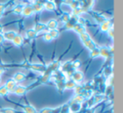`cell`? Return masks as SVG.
Instances as JSON below:
<instances>
[{"mask_svg":"<svg viewBox=\"0 0 123 113\" xmlns=\"http://www.w3.org/2000/svg\"><path fill=\"white\" fill-rule=\"evenodd\" d=\"M4 9H5V6H4V4H0V14H3Z\"/></svg>","mask_w":123,"mask_h":113,"instance_id":"cell-43","label":"cell"},{"mask_svg":"<svg viewBox=\"0 0 123 113\" xmlns=\"http://www.w3.org/2000/svg\"><path fill=\"white\" fill-rule=\"evenodd\" d=\"M23 9H24V6H23L22 4H18V5H16L15 7L14 8L13 12L15 14H22Z\"/></svg>","mask_w":123,"mask_h":113,"instance_id":"cell-22","label":"cell"},{"mask_svg":"<svg viewBox=\"0 0 123 113\" xmlns=\"http://www.w3.org/2000/svg\"><path fill=\"white\" fill-rule=\"evenodd\" d=\"M76 86V83L73 81H68L65 82V89H74Z\"/></svg>","mask_w":123,"mask_h":113,"instance_id":"cell-23","label":"cell"},{"mask_svg":"<svg viewBox=\"0 0 123 113\" xmlns=\"http://www.w3.org/2000/svg\"><path fill=\"white\" fill-rule=\"evenodd\" d=\"M111 28V21L108 20V19H106L105 22H103L102 24H100V29L103 32H107Z\"/></svg>","mask_w":123,"mask_h":113,"instance_id":"cell-12","label":"cell"},{"mask_svg":"<svg viewBox=\"0 0 123 113\" xmlns=\"http://www.w3.org/2000/svg\"><path fill=\"white\" fill-rule=\"evenodd\" d=\"M111 52H110L109 49L106 47H101L99 49V55L103 56L104 58H109L111 56Z\"/></svg>","mask_w":123,"mask_h":113,"instance_id":"cell-15","label":"cell"},{"mask_svg":"<svg viewBox=\"0 0 123 113\" xmlns=\"http://www.w3.org/2000/svg\"><path fill=\"white\" fill-rule=\"evenodd\" d=\"M2 15H3V14H0V19L2 18Z\"/></svg>","mask_w":123,"mask_h":113,"instance_id":"cell-47","label":"cell"},{"mask_svg":"<svg viewBox=\"0 0 123 113\" xmlns=\"http://www.w3.org/2000/svg\"><path fill=\"white\" fill-rule=\"evenodd\" d=\"M4 86L8 89L9 92H14V89H15V87H16V83L14 81V80H9V81L6 82Z\"/></svg>","mask_w":123,"mask_h":113,"instance_id":"cell-6","label":"cell"},{"mask_svg":"<svg viewBox=\"0 0 123 113\" xmlns=\"http://www.w3.org/2000/svg\"><path fill=\"white\" fill-rule=\"evenodd\" d=\"M56 87L59 91H64L65 90V82L64 81H57L56 83Z\"/></svg>","mask_w":123,"mask_h":113,"instance_id":"cell-27","label":"cell"},{"mask_svg":"<svg viewBox=\"0 0 123 113\" xmlns=\"http://www.w3.org/2000/svg\"><path fill=\"white\" fill-rule=\"evenodd\" d=\"M43 39H44V40L46 41V42H50V41L52 40V38L51 37V35L49 34V33H46V34H45L44 36H43Z\"/></svg>","mask_w":123,"mask_h":113,"instance_id":"cell-38","label":"cell"},{"mask_svg":"<svg viewBox=\"0 0 123 113\" xmlns=\"http://www.w3.org/2000/svg\"><path fill=\"white\" fill-rule=\"evenodd\" d=\"M52 112V108H44V109H42L41 111H40V113H51Z\"/></svg>","mask_w":123,"mask_h":113,"instance_id":"cell-41","label":"cell"},{"mask_svg":"<svg viewBox=\"0 0 123 113\" xmlns=\"http://www.w3.org/2000/svg\"><path fill=\"white\" fill-rule=\"evenodd\" d=\"M36 35H37V33H36L34 29H28V30L26 31V36H27L28 39H34L36 37Z\"/></svg>","mask_w":123,"mask_h":113,"instance_id":"cell-19","label":"cell"},{"mask_svg":"<svg viewBox=\"0 0 123 113\" xmlns=\"http://www.w3.org/2000/svg\"><path fill=\"white\" fill-rule=\"evenodd\" d=\"M31 67V69H32V70H36V71H38V72H45V71H46V68L45 67L44 65H41V64L32 65Z\"/></svg>","mask_w":123,"mask_h":113,"instance_id":"cell-16","label":"cell"},{"mask_svg":"<svg viewBox=\"0 0 123 113\" xmlns=\"http://www.w3.org/2000/svg\"><path fill=\"white\" fill-rule=\"evenodd\" d=\"M84 101V97L83 96H81V95H76V96H74V101H75V102L80 103L81 104Z\"/></svg>","mask_w":123,"mask_h":113,"instance_id":"cell-28","label":"cell"},{"mask_svg":"<svg viewBox=\"0 0 123 113\" xmlns=\"http://www.w3.org/2000/svg\"><path fill=\"white\" fill-rule=\"evenodd\" d=\"M107 32H108V36L110 38H111V39H114V29L111 27Z\"/></svg>","mask_w":123,"mask_h":113,"instance_id":"cell-40","label":"cell"},{"mask_svg":"<svg viewBox=\"0 0 123 113\" xmlns=\"http://www.w3.org/2000/svg\"><path fill=\"white\" fill-rule=\"evenodd\" d=\"M15 110L13 108H4V109L0 110V113H15Z\"/></svg>","mask_w":123,"mask_h":113,"instance_id":"cell-33","label":"cell"},{"mask_svg":"<svg viewBox=\"0 0 123 113\" xmlns=\"http://www.w3.org/2000/svg\"><path fill=\"white\" fill-rule=\"evenodd\" d=\"M0 82H1V76H0Z\"/></svg>","mask_w":123,"mask_h":113,"instance_id":"cell-48","label":"cell"},{"mask_svg":"<svg viewBox=\"0 0 123 113\" xmlns=\"http://www.w3.org/2000/svg\"><path fill=\"white\" fill-rule=\"evenodd\" d=\"M34 9H33L32 6L31 5H26L24 6V9H23L22 11V14L25 17H29V16H31L33 14H34Z\"/></svg>","mask_w":123,"mask_h":113,"instance_id":"cell-4","label":"cell"},{"mask_svg":"<svg viewBox=\"0 0 123 113\" xmlns=\"http://www.w3.org/2000/svg\"><path fill=\"white\" fill-rule=\"evenodd\" d=\"M94 19H95L96 21H97L98 23H99V24H102L103 22H105V21L106 20V18L105 17L104 15H101V14H94Z\"/></svg>","mask_w":123,"mask_h":113,"instance_id":"cell-20","label":"cell"},{"mask_svg":"<svg viewBox=\"0 0 123 113\" xmlns=\"http://www.w3.org/2000/svg\"><path fill=\"white\" fill-rule=\"evenodd\" d=\"M74 24H75V23L73 22V20L70 19V20L65 24V27H66V29H74Z\"/></svg>","mask_w":123,"mask_h":113,"instance_id":"cell-32","label":"cell"},{"mask_svg":"<svg viewBox=\"0 0 123 113\" xmlns=\"http://www.w3.org/2000/svg\"><path fill=\"white\" fill-rule=\"evenodd\" d=\"M83 44H84V45L88 49H89V50H92V49H95V48L97 47L96 44H95V43L91 39L90 37H89V39H86V40L83 41Z\"/></svg>","mask_w":123,"mask_h":113,"instance_id":"cell-3","label":"cell"},{"mask_svg":"<svg viewBox=\"0 0 123 113\" xmlns=\"http://www.w3.org/2000/svg\"><path fill=\"white\" fill-rule=\"evenodd\" d=\"M26 92V87L24 86H18L15 87L14 91V93L17 96H23Z\"/></svg>","mask_w":123,"mask_h":113,"instance_id":"cell-10","label":"cell"},{"mask_svg":"<svg viewBox=\"0 0 123 113\" xmlns=\"http://www.w3.org/2000/svg\"><path fill=\"white\" fill-rule=\"evenodd\" d=\"M79 38H80V39L82 40V42H83V41H84V40H86L87 39H89V34H88V33H86V32H84V33H82V34H79Z\"/></svg>","mask_w":123,"mask_h":113,"instance_id":"cell-34","label":"cell"},{"mask_svg":"<svg viewBox=\"0 0 123 113\" xmlns=\"http://www.w3.org/2000/svg\"><path fill=\"white\" fill-rule=\"evenodd\" d=\"M77 20H78L77 24H80V25H82V26H84V24H85V19H83V18H79Z\"/></svg>","mask_w":123,"mask_h":113,"instance_id":"cell-42","label":"cell"},{"mask_svg":"<svg viewBox=\"0 0 123 113\" xmlns=\"http://www.w3.org/2000/svg\"><path fill=\"white\" fill-rule=\"evenodd\" d=\"M80 61L79 60H75L74 61V62L72 63V65H73V68L74 69H77V68H79V66H80Z\"/></svg>","mask_w":123,"mask_h":113,"instance_id":"cell-39","label":"cell"},{"mask_svg":"<svg viewBox=\"0 0 123 113\" xmlns=\"http://www.w3.org/2000/svg\"><path fill=\"white\" fill-rule=\"evenodd\" d=\"M13 43L15 46H20L24 43V38L20 34H16L15 37L13 39Z\"/></svg>","mask_w":123,"mask_h":113,"instance_id":"cell-8","label":"cell"},{"mask_svg":"<svg viewBox=\"0 0 123 113\" xmlns=\"http://www.w3.org/2000/svg\"><path fill=\"white\" fill-rule=\"evenodd\" d=\"M90 56L92 58H96L98 56H99V49L96 47L95 49L90 50Z\"/></svg>","mask_w":123,"mask_h":113,"instance_id":"cell-24","label":"cell"},{"mask_svg":"<svg viewBox=\"0 0 123 113\" xmlns=\"http://www.w3.org/2000/svg\"><path fill=\"white\" fill-rule=\"evenodd\" d=\"M70 19H71V16L69 15L68 14H63L61 17L62 21L63 23H65V24L68 22V21L70 20Z\"/></svg>","mask_w":123,"mask_h":113,"instance_id":"cell-30","label":"cell"},{"mask_svg":"<svg viewBox=\"0 0 123 113\" xmlns=\"http://www.w3.org/2000/svg\"><path fill=\"white\" fill-rule=\"evenodd\" d=\"M49 34L51 35V37L53 39H56V38L59 36V32H58L56 29H53V30H50L49 31Z\"/></svg>","mask_w":123,"mask_h":113,"instance_id":"cell-26","label":"cell"},{"mask_svg":"<svg viewBox=\"0 0 123 113\" xmlns=\"http://www.w3.org/2000/svg\"><path fill=\"white\" fill-rule=\"evenodd\" d=\"M45 28H46V24H42V23H38V24H36V26H35L34 30L36 31V33H39L44 30Z\"/></svg>","mask_w":123,"mask_h":113,"instance_id":"cell-21","label":"cell"},{"mask_svg":"<svg viewBox=\"0 0 123 113\" xmlns=\"http://www.w3.org/2000/svg\"><path fill=\"white\" fill-rule=\"evenodd\" d=\"M82 13H84V11H83V9H82V8L81 7H79V8H77V9H74L73 10V15L75 17V16H78V15H80Z\"/></svg>","mask_w":123,"mask_h":113,"instance_id":"cell-29","label":"cell"},{"mask_svg":"<svg viewBox=\"0 0 123 113\" xmlns=\"http://www.w3.org/2000/svg\"><path fill=\"white\" fill-rule=\"evenodd\" d=\"M74 29V30L75 31L76 33H78L79 34H82V33L85 32V29H84V26L80 25V24H74V29Z\"/></svg>","mask_w":123,"mask_h":113,"instance_id":"cell-18","label":"cell"},{"mask_svg":"<svg viewBox=\"0 0 123 113\" xmlns=\"http://www.w3.org/2000/svg\"><path fill=\"white\" fill-rule=\"evenodd\" d=\"M32 8H33V9H34V12H36V13L41 12V11L43 10V9H44V8H43V3L37 1V2L34 3Z\"/></svg>","mask_w":123,"mask_h":113,"instance_id":"cell-13","label":"cell"},{"mask_svg":"<svg viewBox=\"0 0 123 113\" xmlns=\"http://www.w3.org/2000/svg\"><path fill=\"white\" fill-rule=\"evenodd\" d=\"M23 111L25 113H36V108L31 105H26L23 107Z\"/></svg>","mask_w":123,"mask_h":113,"instance_id":"cell-17","label":"cell"},{"mask_svg":"<svg viewBox=\"0 0 123 113\" xmlns=\"http://www.w3.org/2000/svg\"><path fill=\"white\" fill-rule=\"evenodd\" d=\"M9 94V91L8 89L5 87V86H2V87H0V96H5Z\"/></svg>","mask_w":123,"mask_h":113,"instance_id":"cell-31","label":"cell"},{"mask_svg":"<svg viewBox=\"0 0 123 113\" xmlns=\"http://www.w3.org/2000/svg\"><path fill=\"white\" fill-rule=\"evenodd\" d=\"M72 81H74L75 83L80 82L84 79V75H83V73L81 71H74V73L72 74Z\"/></svg>","mask_w":123,"mask_h":113,"instance_id":"cell-2","label":"cell"},{"mask_svg":"<svg viewBox=\"0 0 123 113\" xmlns=\"http://www.w3.org/2000/svg\"><path fill=\"white\" fill-rule=\"evenodd\" d=\"M2 32H3V26L0 24V34H2Z\"/></svg>","mask_w":123,"mask_h":113,"instance_id":"cell-46","label":"cell"},{"mask_svg":"<svg viewBox=\"0 0 123 113\" xmlns=\"http://www.w3.org/2000/svg\"><path fill=\"white\" fill-rule=\"evenodd\" d=\"M104 75L105 76H108V77H110L111 75H112V71H111V67H106L105 69L104 70Z\"/></svg>","mask_w":123,"mask_h":113,"instance_id":"cell-35","label":"cell"},{"mask_svg":"<svg viewBox=\"0 0 123 113\" xmlns=\"http://www.w3.org/2000/svg\"><path fill=\"white\" fill-rule=\"evenodd\" d=\"M16 34H17L14 31H7V32H4L3 34V36H4V39H6V40L12 41L13 39L15 37Z\"/></svg>","mask_w":123,"mask_h":113,"instance_id":"cell-7","label":"cell"},{"mask_svg":"<svg viewBox=\"0 0 123 113\" xmlns=\"http://www.w3.org/2000/svg\"><path fill=\"white\" fill-rule=\"evenodd\" d=\"M74 91H75L76 95H81V93L83 92L84 89H83V88L81 87L80 86H76L75 88H74Z\"/></svg>","mask_w":123,"mask_h":113,"instance_id":"cell-37","label":"cell"},{"mask_svg":"<svg viewBox=\"0 0 123 113\" xmlns=\"http://www.w3.org/2000/svg\"><path fill=\"white\" fill-rule=\"evenodd\" d=\"M94 4V1H84V2L80 3V4H82L80 7L82 8L84 12H86V11L89 10L93 7Z\"/></svg>","mask_w":123,"mask_h":113,"instance_id":"cell-5","label":"cell"},{"mask_svg":"<svg viewBox=\"0 0 123 113\" xmlns=\"http://www.w3.org/2000/svg\"><path fill=\"white\" fill-rule=\"evenodd\" d=\"M46 27L49 30H53V29H56L57 27V21L56 19H51L46 23Z\"/></svg>","mask_w":123,"mask_h":113,"instance_id":"cell-11","label":"cell"},{"mask_svg":"<svg viewBox=\"0 0 123 113\" xmlns=\"http://www.w3.org/2000/svg\"><path fill=\"white\" fill-rule=\"evenodd\" d=\"M103 100H104V95H95L94 97V104L100 102V101H102Z\"/></svg>","mask_w":123,"mask_h":113,"instance_id":"cell-25","label":"cell"},{"mask_svg":"<svg viewBox=\"0 0 123 113\" xmlns=\"http://www.w3.org/2000/svg\"><path fill=\"white\" fill-rule=\"evenodd\" d=\"M43 8L46 9V10L53 11L56 9V4H55L53 1H47V2L43 4Z\"/></svg>","mask_w":123,"mask_h":113,"instance_id":"cell-9","label":"cell"},{"mask_svg":"<svg viewBox=\"0 0 123 113\" xmlns=\"http://www.w3.org/2000/svg\"><path fill=\"white\" fill-rule=\"evenodd\" d=\"M4 41V36H3V34H0V44H3Z\"/></svg>","mask_w":123,"mask_h":113,"instance_id":"cell-44","label":"cell"},{"mask_svg":"<svg viewBox=\"0 0 123 113\" xmlns=\"http://www.w3.org/2000/svg\"><path fill=\"white\" fill-rule=\"evenodd\" d=\"M70 7L73 9V10L75 9H77V8L80 7V3L79 2H76V1H72V3H71L70 4Z\"/></svg>","mask_w":123,"mask_h":113,"instance_id":"cell-36","label":"cell"},{"mask_svg":"<svg viewBox=\"0 0 123 113\" xmlns=\"http://www.w3.org/2000/svg\"><path fill=\"white\" fill-rule=\"evenodd\" d=\"M25 77V75L22 72H17L14 74V82H21L22 81H24Z\"/></svg>","mask_w":123,"mask_h":113,"instance_id":"cell-14","label":"cell"},{"mask_svg":"<svg viewBox=\"0 0 123 113\" xmlns=\"http://www.w3.org/2000/svg\"><path fill=\"white\" fill-rule=\"evenodd\" d=\"M4 70L2 69V68H0V76H1V75L2 74H4Z\"/></svg>","mask_w":123,"mask_h":113,"instance_id":"cell-45","label":"cell"},{"mask_svg":"<svg viewBox=\"0 0 123 113\" xmlns=\"http://www.w3.org/2000/svg\"><path fill=\"white\" fill-rule=\"evenodd\" d=\"M81 104L80 103H78V102H75V101H73V102L70 104V106H68V110L70 112L72 113H78L79 111L81 110Z\"/></svg>","mask_w":123,"mask_h":113,"instance_id":"cell-1","label":"cell"}]
</instances>
